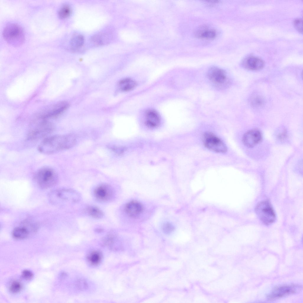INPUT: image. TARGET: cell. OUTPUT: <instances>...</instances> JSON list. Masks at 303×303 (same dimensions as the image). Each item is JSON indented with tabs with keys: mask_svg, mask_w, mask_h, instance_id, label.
Returning a JSON list of instances; mask_svg holds the SVG:
<instances>
[{
	"mask_svg": "<svg viewBox=\"0 0 303 303\" xmlns=\"http://www.w3.org/2000/svg\"><path fill=\"white\" fill-rule=\"evenodd\" d=\"M87 259L88 262L91 265H96L101 262L102 259V255L100 252L98 251H94L88 255Z\"/></svg>",
	"mask_w": 303,
	"mask_h": 303,
	"instance_id": "cell-19",
	"label": "cell"
},
{
	"mask_svg": "<svg viewBox=\"0 0 303 303\" xmlns=\"http://www.w3.org/2000/svg\"><path fill=\"white\" fill-rule=\"evenodd\" d=\"M144 114L146 123L148 126L154 127L159 125L161 117L157 111L153 109H150L146 111Z\"/></svg>",
	"mask_w": 303,
	"mask_h": 303,
	"instance_id": "cell-13",
	"label": "cell"
},
{
	"mask_svg": "<svg viewBox=\"0 0 303 303\" xmlns=\"http://www.w3.org/2000/svg\"><path fill=\"white\" fill-rule=\"evenodd\" d=\"M76 285L78 289L81 290H84L87 289L88 287L87 282L82 279L78 280L76 282Z\"/></svg>",
	"mask_w": 303,
	"mask_h": 303,
	"instance_id": "cell-27",
	"label": "cell"
},
{
	"mask_svg": "<svg viewBox=\"0 0 303 303\" xmlns=\"http://www.w3.org/2000/svg\"><path fill=\"white\" fill-rule=\"evenodd\" d=\"M22 288L21 283L17 281L13 282L9 287L10 291L13 293H16L19 292Z\"/></svg>",
	"mask_w": 303,
	"mask_h": 303,
	"instance_id": "cell-25",
	"label": "cell"
},
{
	"mask_svg": "<svg viewBox=\"0 0 303 303\" xmlns=\"http://www.w3.org/2000/svg\"><path fill=\"white\" fill-rule=\"evenodd\" d=\"M207 76L210 82L217 88L224 89L230 85V80L227 73L218 67L214 66L210 68Z\"/></svg>",
	"mask_w": 303,
	"mask_h": 303,
	"instance_id": "cell-4",
	"label": "cell"
},
{
	"mask_svg": "<svg viewBox=\"0 0 303 303\" xmlns=\"http://www.w3.org/2000/svg\"><path fill=\"white\" fill-rule=\"evenodd\" d=\"M243 66L246 68L252 70H257L262 69L264 65L263 60L255 57L247 58L243 62Z\"/></svg>",
	"mask_w": 303,
	"mask_h": 303,
	"instance_id": "cell-14",
	"label": "cell"
},
{
	"mask_svg": "<svg viewBox=\"0 0 303 303\" xmlns=\"http://www.w3.org/2000/svg\"><path fill=\"white\" fill-rule=\"evenodd\" d=\"M22 277L24 279L28 280L31 279L33 277V273L28 270H23L22 273Z\"/></svg>",
	"mask_w": 303,
	"mask_h": 303,
	"instance_id": "cell-28",
	"label": "cell"
},
{
	"mask_svg": "<svg viewBox=\"0 0 303 303\" xmlns=\"http://www.w3.org/2000/svg\"><path fill=\"white\" fill-rule=\"evenodd\" d=\"M137 83L134 79L130 78H126L120 80L118 85L120 90L123 91H130L137 86Z\"/></svg>",
	"mask_w": 303,
	"mask_h": 303,
	"instance_id": "cell-17",
	"label": "cell"
},
{
	"mask_svg": "<svg viewBox=\"0 0 303 303\" xmlns=\"http://www.w3.org/2000/svg\"><path fill=\"white\" fill-rule=\"evenodd\" d=\"M115 239V236L114 234H108L103 239L102 244L104 246H107L111 249H114V245Z\"/></svg>",
	"mask_w": 303,
	"mask_h": 303,
	"instance_id": "cell-22",
	"label": "cell"
},
{
	"mask_svg": "<svg viewBox=\"0 0 303 303\" xmlns=\"http://www.w3.org/2000/svg\"><path fill=\"white\" fill-rule=\"evenodd\" d=\"M250 102L252 105L255 107H259L263 105L264 100L263 97L259 95H255L251 98Z\"/></svg>",
	"mask_w": 303,
	"mask_h": 303,
	"instance_id": "cell-24",
	"label": "cell"
},
{
	"mask_svg": "<svg viewBox=\"0 0 303 303\" xmlns=\"http://www.w3.org/2000/svg\"><path fill=\"white\" fill-rule=\"evenodd\" d=\"M68 103L66 102L59 103L49 112L42 115L40 117V118L46 120L49 118L57 117L64 111L68 107Z\"/></svg>",
	"mask_w": 303,
	"mask_h": 303,
	"instance_id": "cell-15",
	"label": "cell"
},
{
	"mask_svg": "<svg viewBox=\"0 0 303 303\" xmlns=\"http://www.w3.org/2000/svg\"><path fill=\"white\" fill-rule=\"evenodd\" d=\"M196 37L198 38L212 39L216 36L215 30L209 29L206 26H202L197 30L195 33Z\"/></svg>",
	"mask_w": 303,
	"mask_h": 303,
	"instance_id": "cell-16",
	"label": "cell"
},
{
	"mask_svg": "<svg viewBox=\"0 0 303 303\" xmlns=\"http://www.w3.org/2000/svg\"><path fill=\"white\" fill-rule=\"evenodd\" d=\"M84 38L81 35L78 34L75 36L71 39L70 44L71 47L74 49L79 48L83 44Z\"/></svg>",
	"mask_w": 303,
	"mask_h": 303,
	"instance_id": "cell-20",
	"label": "cell"
},
{
	"mask_svg": "<svg viewBox=\"0 0 303 303\" xmlns=\"http://www.w3.org/2000/svg\"><path fill=\"white\" fill-rule=\"evenodd\" d=\"M71 13V9L69 5L67 4L63 5L60 9L58 12L59 17L62 19H64L68 17Z\"/></svg>",
	"mask_w": 303,
	"mask_h": 303,
	"instance_id": "cell-23",
	"label": "cell"
},
{
	"mask_svg": "<svg viewBox=\"0 0 303 303\" xmlns=\"http://www.w3.org/2000/svg\"><path fill=\"white\" fill-rule=\"evenodd\" d=\"M203 140L205 146L210 150L222 153H225L227 151V147L225 144L212 133H205L203 135Z\"/></svg>",
	"mask_w": 303,
	"mask_h": 303,
	"instance_id": "cell-7",
	"label": "cell"
},
{
	"mask_svg": "<svg viewBox=\"0 0 303 303\" xmlns=\"http://www.w3.org/2000/svg\"><path fill=\"white\" fill-rule=\"evenodd\" d=\"M162 229L164 233L168 234L171 233L174 231L175 227L171 223L167 222L163 224Z\"/></svg>",
	"mask_w": 303,
	"mask_h": 303,
	"instance_id": "cell-26",
	"label": "cell"
},
{
	"mask_svg": "<svg viewBox=\"0 0 303 303\" xmlns=\"http://www.w3.org/2000/svg\"><path fill=\"white\" fill-rule=\"evenodd\" d=\"M3 35L5 41L14 46H18L24 42L25 35L22 28L19 25L10 23L4 29Z\"/></svg>",
	"mask_w": 303,
	"mask_h": 303,
	"instance_id": "cell-3",
	"label": "cell"
},
{
	"mask_svg": "<svg viewBox=\"0 0 303 303\" xmlns=\"http://www.w3.org/2000/svg\"><path fill=\"white\" fill-rule=\"evenodd\" d=\"M34 179L38 185L42 188H47L55 185L58 180L57 173L53 168L45 167L38 170L35 173Z\"/></svg>",
	"mask_w": 303,
	"mask_h": 303,
	"instance_id": "cell-2",
	"label": "cell"
},
{
	"mask_svg": "<svg viewBox=\"0 0 303 303\" xmlns=\"http://www.w3.org/2000/svg\"><path fill=\"white\" fill-rule=\"evenodd\" d=\"M302 286L296 284L282 285L275 287L267 296L269 300H273L296 293L300 291Z\"/></svg>",
	"mask_w": 303,
	"mask_h": 303,
	"instance_id": "cell-8",
	"label": "cell"
},
{
	"mask_svg": "<svg viewBox=\"0 0 303 303\" xmlns=\"http://www.w3.org/2000/svg\"><path fill=\"white\" fill-rule=\"evenodd\" d=\"M75 141V137L72 135H54L43 140L39 145L38 149L43 154H54L70 148Z\"/></svg>",
	"mask_w": 303,
	"mask_h": 303,
	"instance_id": "cell-1",
	"label": "cell"
},
{
	"mask_svg": "<svg viewBox=\"0 0 303 303\" xmlns=\"http://www.w3.org/2000/svg\"><path fill=\"white\" fill-rule=\"evenodd\" d=\"M50 198L52 201L57 199H60L76 202L79 200V196L78 193L74 191L62 189L55 191L52 193Z\"/></svg>",
	"mask_w": 303,
	"mask_h": 303,
	"instance_id": "cell-9",
	"label": "cell"
},
{
	"mask_svg": "<svg viewBox=\"0 0 303 303\" xmlns=\"http://www.w3.org/2000/svg\"><path fill=\"white\" fill-rule=\"evenodd\" d=\"M41 119L29 132L27 136L28 140H35L42 138L53 131L54 127L52 123L45 120Z\"/></svg>",
	"mask_w": 303,
	"mask_h": 303,
	"instance_id": "cell-6",
	"label": "cell"
},
{
	"mask_svg": "<svg viewBox=\"0 0 303 303\" xmlns=\"http://www.w3.org/2000/svg\"><path fill=\"white\" fill-rule=\"evenodd\" d=\"M294 24L296 28L300 32H302V22L300 19H297L295 20Z\"/></svg>",
	"mask_w": 303,
	"mask_h": 303,
	"instance_id": "cell-29",
	"label": "cell"
},
{
	"mask_svg": "<svg viewBox=\"0 0 303 303\" xmlns=\"http://www.w3.org/2000/svg\"><path fill=\"white\" fill-rule=\"evenodd\" d=\"M255 212L260 220L266 225L273 223L275 220L274 211L268 201H264L259 203L256 207Z\"/></svg>",
	"mask_w": 303,
	"mask_h": 303,
	"instance_id": "cell-5",
	"label": "cell"
},
{
	"mask_svg": "<svg viewBox=\"0 0 303 303\" xmlns=\"http://www.w3.org/2000/svg\"><path fill=\"white\" fill-rule=\"evenodd\" d=\"M113 192L109 186L104 184L99 186L95 190L94 194L99 200L105 202L110 200L112 197Z\"/></svg>",
	"mask_w": 303,
	"mask_h": 303,
	"instance_id": "cell-11",
	"label": "cell"
},
{
	"mask_svg": "<svg viewBox=\"0 0 303 303\" xmlns=\"http://www.w3.org/2000/svg\"><path fill=\"white\" fill-rule=\"evenodd\" d=\"M262 138V135L260 131L254 129L248 131L244 134L243 141L246 146L251 147L260 143Z\"/></svg>",
	"mask_w": 303,
	"mask_h": 303,
	"instance_id": "cell-10",
	"label": "cell"
},
{
	"mask_svg": "<svg viewBox=\"0 0 303 303\" xmlns=\"http://www.w3.org/2000/svg\"><path fill=\"white\" fill-rule=\"evenodd\" d=\"M87 211L91 216L95 218H101L103 216L104 214L102 211L96 207H89L87 208Z\"/></svg>",
	"mask_w": 303,
	"mask_h": 303,
	"instance_id": "cell-21",
	"label": "cell"
},
{
	"mask_svg": "<svg viewBox=\"0 0 303 303\" xmlns=\"http://www.w3.org/2000/svg\"><path fill=\"white\" fill-rule=\"evenodd\" d=\"M30 231L26 227H17L14 228L12 232L13 236L15 238L22 239L28 238L30 235Z\"/></svg>",
	"mask_w": 303,
	"mask_h": 303,
	"instance_id": "cell-18",
	"label": "cell"
},
{
	"mask_svg": "<svg viewBox=\"0 0 303 303\" xmlns=\"http://www.w3.org/2000/svg\"><path fill=\"white\" fill-rule=\"evenodd\" d=\"M125 212L129 216L136 218L139 216L143 210L142 204L136 200H132L128 203L125 207Z\"/></svg>",
	"mask_w": 303,
	"mask_h": 303,
	"instance_id": "cell-12",
	"label": "cell"
}]
</instances>
